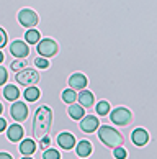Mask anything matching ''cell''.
Segmentation results:
<instances>
[{
  "label": "cell",
  "instance_id": "1",
  "mask_svg": "<svg viewBox=\"0 0 157 159\" xmlns=\"http://www.w3.org/2000/svg\"><path fill=\"white\" fill-rule=\"evenodd\" d=\"M52 125V110L48 105H41L34 111V120H33V136L41 139L48 136Z\"/></svg>",
  "mask_w": 157,
  "mask_h": 159
},
{
  "label": "cell",
  "instance_id": "2",
  "mask_svg": "<svg viewBox=\"0 0 157 159\" xmlns=\"http://www.w3.org/2000/svg\"><path fill=\"white\" fill-rule=\"evenodd\" d=\"M98 138L100 141L107 146V148H120V146L124 144V136L121 134L118 129H115L113 126H108V125H103V126H98Z\"/></svg>",
  "mask_w": 157,
  "mask_h": 159
},
{
  "label": "cell",
  "instance_id": "3",
  "mask_svg": "<svg viewBox=\"0 0 157 159\" xmlns=\"http://www.w3.org/2000/svg\"><path fill=\"white\" fill-rule=\"evenodd\" d=\"M39 79L41 77H39L38 70H34V69H23L20 72H16L15 75V80L20 85H25V87H33L34 84L39 82Z\"/></svg>",
  "mask_w": 157,
  "mask_h": 159
},
{
  "label": "cell",
  "instance_id": "4",
  "mask_svg": "<svg viewBox=\"0 0 157 159\" xmlns=\"http://www.w3.org/2000/svg\"><path fill=\"white\" fill-rule=\"evenodd\" d=\"M110 120L118 126H126L133 121V113L126 107H116L111 113H110Z\"/></svg>",
  "mask_w": 157,
  "mask_h": 159
},
{
  "label": "cell",
  "instance_id": "5",
  "mask_svg": "<svg viewBox=\"0 0 157 159\" xmlns=\"http://www.w3.org/2000/svg\"><path fill=\"white\" fill-rule=\"evenodd\" d=\"M57 51H59V46H57V43L51 38H44L38 43V54L41 57L49 59V57L57 54Z\"/></svg>",
  "mask_w": 157,
  "mask_h": 159
},
{
  "label": "cell",
  "instance_id": "6",
  "mask_svg": "<svg viewBox=\"0 0 157 159\" xmlns=\"http://www.w3.org/2000/svg\"><path fill=\"white\" fill-rule=\"evenodd\" d=\"M18 21L25 28H34L39 23V16L34 10L31 8H23L18 11Z\"/></svg>",
  "mask_w": 157,
  "mask_h": 159
},
{
  "label": "cell",
  "instance_id": "7",
  "mask_svg": "<svg viewBox=\"0 0 157 159\" xmlns=\"http://www.w3.org/2000/svg\"><path fill=\"white\" fill-rule=\"evenodd\" d=\"M10 52L13 54L16 59H26V56L30 54V46L21 39H15L10 44Z\"/></svg>",
  "mask_w": 157,
  "mask_h": 159
},
{
  "label": "cell",
  "instance_id": "8",
  "mask_svg": "<svg viewBox=\"0 0 157 159\" xmlns=\"http://www.w3.org/2000/svg\"><path fill=\"white\" fill-rule=\"evenodd\" d=\"M10 115H11V118L16 120V121H25L28 118V107H26V103L16 100V102L10 107Z\"/></svg>",
  "mask_w": 157,
  "mask_h": 159
},
{
  "label": "cell",
  "instance_id": "9",
  "mask_svg": "<svg viewBox=\"0 0 157 159\" xmlns=\"http://www.w3.org/2000/svg\"><path fill=\"white\" fill-rule=\"evenodd\" d=\"M98 126H100V120L95 115H87L80 120V129L84 133H94L98 129Z\"/></svg>",
  "mask_w": 157,
  "mask_h": 159
},
{
  "label": "cell",
  "instance_id": "10",
  "mask_svg": "<svg viewBox=\"0 0 157 159\" xmlns=\"http://www.w3.org/2000/svg\"><path fill=\"white\" fill-rule=\"evenodd\" d=\"M87 77L82 74V72H75L72 74L71 77H69V89H72V90H84L85 87H87Z\"/></svg>",
  "mask_w": 157,
  "mask_h": 159
},
{
  "label": "cell",
  "instance_id": "11",
  "mask_svg": "<svg viewBox=\"0 0 157 159\" xmlns=\"http://www.w3.org/2000/svg\"><path fill=\"white\" fill-rule=\"evenodd\" d=\"M23 136H25V129L20 123H13L7 128V138L11 141V143H16V141H21Z\"/></svg>",
  "mask_w": 157,
  "mask_h": 159
},
{
  "label": "cell",
  "instance_id": "12",
  "mask_svg": "<svg viewBox=\"0 0 157 159\" xmlns=\"http://www.w3.org/2000/svg\"><path fill=\"white\" fill-rule=\"evenodd\" d=\"M57 144H59L62 149H66V151L75 148V138H74V134L69 133V131L59 133V136H57Z\"/></svg>",
  "mask_w": 157,
  "mask_h": 159
},
{
  "label": "cell",
  "instance_id": "13",
  "mask_svg": "<svg viewBox=\"0 0 157 159\" xmlns=\"http://www.w3.org/2000/svg\"><path fill=\"white\" fill-rule=\"evenodd\" d=\"M131 141L136 146H139V148H142V146H146L147 141H149V133L144 128H136L131 134Z\"/></svg>",
  "mask_w": 157,
  "mask_h": 159
},
{
  "label": "cell",
  "instance_id": "14",
  "mask_svg": "<svg viewBox=\"0 0 157 159\" xmlns=\"http://www.w3.org/2000/svg\"><path fill=\"white\" fill-rule=\"evenodd\" d=\"M92 151H94V148H92V143H90V141H87V139L79 141L77 146H75V152H77V156H79L80 159L89 157V156L92 154Z\"/></svg>",
  "mask_w": 157,
  "mask_h": 159
},
{
  "label": "cell",
  "instance_id": "15",
  "mask_svg": "<svg viewBox=\"0 0 157 159\" xmlns=\"http://www.w3.org/2000/svg\"><path fill=\"white\" fill-rule=\"evenodd\" d=\"M77 98H79V105L84 108H90V107H94V103H95V95L90 90H80Z\"/></svg>",
  "mask_w": 157,
  "mask_h": 159
},
{
  "label": "cell",
  "instance_id": "16",
  "mask_svg": "<svg viewBox=\"0 0 157 159\" xmlns=\"http://www.w3.org/2000/svg\"><path fill=\"white\" fill-rule=\"evenodd\" d=\"M20 152L23 156H31L34 151H36V143H34V141L31 139V138H25L20 143Z\"/></svg>",
  "mask_w": 157,
  "mask_h": 159
},
{
  "label": "cell",
  "instance_id": "17",
  "mask_svg": "<svg viewBox=\"0 0 157 159\" xmlns=\"http://www.w3.org/2000/svg\"><path fill=\"white\" fill-rule=\"evenodd\" d=\"M67 113H69V116H71L72 120L77 121V120H82L85 116V108L80 107V105H77V103H72V105H69Z\"/></svg>",
  "mask_w": 157,
  "mask_h": 159
},
{
  "label": "cell",
  "instance_id": "18",
  "mask_svg": "<svg viewBox=\"0 0 157 159\" xmlns=\"http://www.w3.org/2000/svg\"><path fill=\"white\" fill-rule=\"evenodd\" d=\"M3 97L7 98V100H10V102H16V100H18V97H20L18 87H16V85H11V84L5 85V89H3Z\"/></svg>",
  "mask_w": 157,
  "mask_h": 159
},
{
  "label": "cell",
  "instance_id": "19",
  "mask_svg": "<svg viewBox=\"0 0 157 159\" xmlns=\"http://www.w3.org/2000/svg\"><path fill=\"white\" fill-rule=\"evenodd\" d=\"M25 41H26V44H38L39 41H41V34H39L38 30L30 28V30L25 33Z\"/></svg>",
  "mask_w": 157,
  "mask_h": 159
},
{
  "label": "cell",
  "instance_id": "20",
  "mask_svg": "<svg viewBox=\"0 0 157 159\" xmlns=\"http://www.w3.org/2000/svg\"><path fill=\"white\" fill-rule=\"evenodd\" d=\"M25 100H28V102H36V100L41 97V90L38 89V87H26V90H25Z\"/></svg>",
  "mask_w": 157,
  "mask_h": 159
},
{
  "label": "cell",
  "instance_id": "21",
  "mask_svg": "<svg viewBox=\"0 0 157 159\" xmlns=\"http://www.w3.org/2000/svg\"><path fill=\"white\" fill-rule=\"evenodd\" d=\"M62 100H64L66 103L72 105L75 100H77V92L72 90V89H66V90L62 92Z\"/></svg>",
  "mask_w": 157,
  "mask_h": 159
},
{
  "label": "cell",
  "instance_id": "22",
  "mask_svg": "<svg viewBox=\"0 0 157 159\" xmlns=\"http://www.w3.org/2000/svg\"><path fill=\"white\" fill-rule=\"evenodd\" d=\"M95 110H97V113L100 115V116H105V115L110 113V103L107 102V100H102V102L97 103Z\"/></svg>",
  "mask_w": 157,
  "mask_h": 159
},
{
  "label": "cell",
  "instance_id": "23",
  "mask_svg": "<svg viewBox=\"0 0 157 159\" xmlns=\"http://www.w3.org/2000/svg\"><path fill=\"white\" fill-rule=\"evenodd\" d=\"M10 67H11L13 72H20V70L28 67V62H26V59H15L13 62L10 64Z\"/></svg>",
  "mask_w": 157,
  "mask_h": 159
},
{
  "label": "cell",
  "instance_id": "24",
  "mask_svg": "<svg viewBox=\"0 0 157 159\" xmlns=\"http://www.w3.org/2000/svg\"><path fill=\"white\" fill-rule=\"evenodd\" d=\"M43 159H61V154H59V151H57V149L49 148V149H46L43 152Z\"/></svg>",
  "mask_w": 157,
  "mask_h": 159
},
{
  "label": "cell",
  "instance_id": "25",
  "mask_svg": "<svg viewBox=\"0 0 157 159\" xmlns=\"http://www.w3.org/2000/svg\"><path fill=\"white\" fill-rule=\"evenodd\" d=\"M34 66L39 67V69H48V67H49V59H46V57L38 56L36 59H34Z\"/></svg>",
  "mask_w": 157,
  "mask_h": 159
},
{
  "label": "cell",
  "instance_id": "26",
  "mask_svg": "<svg viewBox=\"0 0 157 159\" xmlns=\"http://www.w3.org/2000/svg\"><path fill=\"white\" fill-rule=\"evenodd\" d=\"M113 156H115V159H126L128 152H126V149L123 148V146H120V148L113 149Z\"/></svg>",
  "mask_w": 157,
  "mask_h": 159
},
{
  "label": "cell",
  "instance_id": "27",
  "mask_svg": "<svg viewBox=\"0 0 157 159\" xmlns=\"http://www.w3.org/2000/svg\"><path fill=\"white\" fill-rule=\"evenodd\" d=\"M49 146H51V136H49V134L39 139V144H38V148H39V149L46 151V149H49Z\"/></svg>",
  "mask_w": 157,
  "mask_h": 159
},
{
  "label": "cell",
  "instance_id": "28",
  "mask_svg": "<svg viewBox=\"0 0 157 159\" xmlns=\"http://www.w3.org/2000/svg\"><path fill=\"white\" fill-rule=\"evenodd\" d=\"M7 80H8V70L0 66V85H5Z\"/></svg>",
  "mask_w": 157,
  "mask_h": 159
},
{
  "label": "cell",
  "instance_id": "29",
  "mask_svg": "<svg viewBox=\"0 0 157 159\" xmlns=\"http://www.w3.org/2000/svg\"><path fill=\"white\" fill-rule=\"evenodd\" d=\"M7 44V33L2 26H0V48H3V46Z\"/></svg>",
  "mask_w": 157,
  "mask_h": 159
},
{
  "label": "cell",
  "instance_id": "30",
  "mask_svg": "<svg viewBox=\"0 0 157 159\" xmlns=\"http://www.w3.org/2000/svg\"><path fill=\"white\" fill-rule=\"evenodd\" d=\"M5 129H7V120H5V118H0V133L5 131Z\"/></svg>",
  "mask_w": 157,
  "mask_h": 159
},
{
  "label": "cell",
  "instance_id": "31",
  "mask_svg": "<svg viewBox=\"0 0 157 159\" xmlns=\"http://www.w3.org/2000/svg\"><path fill=\"white\" fill-rule=\"evenodd\" d=\"M0 159H13V156L8 152H0Z\"/></svg>",
  "mask_w": 157,
  "mask_h": 159
},
{
  "label": "cell",
  "instance_id": "32",
  "mask_svg": "<svg viewBox=\"0 0 157 159\" xmlns=\"http://www.w3.org/2000/svg\"><path fill=\"white\" fill-rule=\"evenodd\" d=\"M2 62H3V52L0 51V64H2Z\"/></svg>",
  "mask_w": 157,
  "mask_h": 159
},
{
  "label": "cell",
  "instance_id": "33",
  "mask_svg": "<svg viewBox=\"0 0 157 159\" xmlns=\"http://www.w3.org/2000/svg\"><path fill=\"white\" fill-rule=\"evenodd\" d=\"M2 111H3V105L0 103V115H2Z\"/></svg>",
  "mask_w": 157,
  "mask_h": 159
},
{
  "label": "cell",
  "instance_id": "34",
  "mask_svg": "<svg viewBox=\"0 0 157 159\" xmlns=\"http://www.w3.org/2000/svg\"><path fill=\"white\" fill-rule=\"evenodd\" d=\"M23 159H33L31 156H23Z\"/></svg>",
  "mask_w": 157,
  "mask_h": 159
}]
</instances>
